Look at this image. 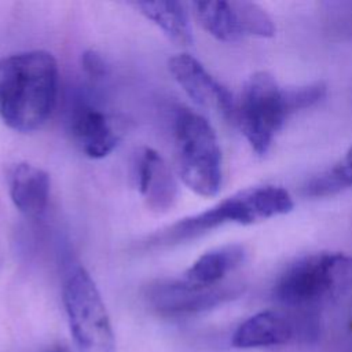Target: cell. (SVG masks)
Returning <instances> with one entry per match:
<instances>
[{"label":"cell","instance_id":"obj_1","mask_svg":"<svg viewBox=\"0 0 352 352\" xmlns=\"http://www.w3.org/2000/svg\"><path fill=\"white\" fill-rule=\"evenodd\" d=\"M59 70L52 54L30 50L0 58V117L16 132L40 129L58 96Z\"/></svg>","mask_w":352,"mask_h":352},{"label":"cell","instance_id":"obj_2","mask_svg":"<svg viewBox=\"0 0 352 352\" xmlns=\"http://www.w3.org/2000/svg\"><path fill=\"white\" fill-rule=\"evenodd\" d=\"M326 94L323 81L286 88L270 73L257 72L242 87L235 104V122L252 150L265 155L286 120L298 110L315 106Z\"/></svg>","mask_w":352,"mask_h":352},{"label":"cell","instance_id":"obj_3","mask_svg":"<svg viewBox=\"0 0 352 352\" xmlns=\"http://www.w3.org/2000/svg\"><path fill=\"white\" fill-rule=\"evenodd\" d=\"M294 208L290 192L274 184L248 187L210 208L180 219L150 235L148 246H169L195 239L226 224H253L289 213Z\"/></svg>","mask_w":352,"mask_h":352},{"label":"cell","instance_id":"obj_4","mask_svg":"<svg viewBox=\"0 0 352 352\" xmlns=\"http://www.w3.org/2000/svg\"><path fill=\"white\" fill-rule=\"evenodd\" d=\"M173 143L176 170L183 183L201 197L217 195L223 182V157L210 122L188 107L177 109Z\"/></svg>","mask_w":352,"mask_h":352},{"label":"cell","instance_id":"obj_5","mask_svg":"<svg viewBox=\"0 0 352 352\" xmlns=\"http://www.w3.org/2000/svg\"><path fill=\"white\" fill-rule=\"evenodd\" d=\"M351 279V256L340 252L309 253L280 272L272 296L289 309L305 311L338 293Z\"/></svg>","mask_w":352,"mask_h":352},{"label":"cell","instance_id":"obj_6","mask_svg":"<svg viewBox=\"0 0 352 352\" xmlns=\"http://www.w3.org/2000/svg\"><path fill=\"white\" fill-rule=\"evenodd\" d=\"M62 300L80 352L116 351V336L104 301L82 265L76 264L67 270L62 283Z\"/></svg>","mask_w":352,"mask_h":352},{"label":"cell","instance_id":"obj_7","mask_svg":"<svg viewBox=\"0 0 352 352\" xmlns=\"http://www.w3.org/2000/svg\"><path fill=\"white\" fill-rule=\"evenodd\" d=\"M191 7L202 28L224 43L248 36L267 38L276 32L270 14L252 1H194Z\"/></svg>","mask_w":352,"mask_h":352},{"label":"cell","instance_id":"obj_8","mask_svg":"<svg viewBox=\"0 0 352 352\" xmlns=\"http://www.w3.org/2000/svg\"><path fill=\"white\" fill-rule=\"evenodd\" d=\"M241 292V285L220 283L216 286H201L180 278L153 282L148 285L144 297L157 314L182 316L214 308L235 298Z\"/></svg>","mask_w":352,"mask_h":352},{"label":"cell","instance_id":"obj_9","mask_svg":"<svg viewBox=\"0 0 352 352\" xmlns=\"http://www.w3.org/2000/svg\"><path fill=\"white\" fill-rule=\"evenodd\" d=\"M315 322L304 311L265 309L245 319L234 331L231 344L239 349H257L308 340Z\"/></svg>","mask_w":352,"mask_h":352},{"label":"cell","instance_id":"obj_10","mask_svg":"<svg viewBox=\"0 0 352 352\" xmlns=\"http://www.w3.org/2000/svg\"><path fill=\"white\" fill-rule=\"evenodd\" d=\"M168 69L194 103L217 113L227 121H235L236 102L232 94L198 59L190 54H177L169 59Z\"/></svg>","mask_w":352,"mask_h":352},{"label":"cell","instance_id":"obj_11","mask_svg":"<svg viewBox=\"0 0 352 352\" xmlns=\"http://www.w3.org/2000/svg\"><path fill=\"white\" fill-rule=\"evenodd\" d=\"M67 126L74 144L92 160L107 157L120 142V132L111 117L85 98L72 102Z\"/></svg>","mask_w":352,"mask_h":352},{"label":"cell","instance_id":"obj_12","mask_svg":"<svg viewBox=\"0 0 352 352\" xmlns=\"http://www.w3.org/2000/svg\"><path fill=\"white\" fill-rule=\"evenodd\" d=\"M133 177L146 206L154 213L168 212L177 198V183L165 158L151 147H140L133 160Z\"/></svg>","mask_w":352,"mask_h":352},{"label":"cell","instance_id":"obj_13","mask_svg":"<svg viewBox=\"0 0 352 352\" xmlns=\"http://www.w3.org/2000/svg\"><path fill=\"white\" fill-rule=\"evenodd\" d=\"M8 194L14 206L26 217H40L48 205L51 180L37 165L16 162L7 172Z\"/></svg>","mask_w":352,"mask_h":352},{"label":"cell","instance_id":"obj_14","mask_svg":"<svg viewBox=\"0 0 352 352\" xmlns=\"http://www.w3.org/2000/svg\"><path fill=\"white\" fill-rule=\"evenodd\" d=\"M246 258V249L239 243H230L202 253L184 272L183 278L201 286L224 283L227 275L235 271Z\"/></svg>","mask_w":352,"mask_h":352},{"label":"cell","instance_id":"obj_15","mask_svg":"<svg viewBox=\"0 0 352 352\" xmlns=\"http://www.w3.org/2000/svg\"><path fill=\"white\" fill-rule=\"evenodd\" d=\"M132 6L173 43L179 45L192 43L190 16L184 4L179 1H135Z\"/></svg>","mask_w":352,"mask_h":352},{"label":"cell","instance_id":"obj_16","mask_svg":"<svg viewBox=\"0 0 352 352\" xmlns=\"http://www.w3.org/2000/svg\"><path fill=\"white\" fill-rule=\"evenodd\" d=\"M352 187V146L330 168L311 177L302 192L311 198H323L338 194Z\"/></svg>","mask_w":352,"mask_h":352},{"label":"cell","instance_id":"obj_17","mask_svg":"<svg viewBox=\"0 0 352 352\" xmlns=\"http://www.w3.org/2000/svg\"><path fill=\"white\" fill-rule=\"evenodd\" d=\"M81 67L84 73L92 80H102L109 73L104 58L95 50H87L81 54Z\"/></svg>","mask_w":352,"mask_h":352},{"label":"cell","instance_id":"obj_18","mask_svg":"<svg viewBox=\"0 0 352 352\" xmlns=\"http://www.w3.org/2000/svg\"><path fill=\"white\" fill-rule=\"evenodd\" d=\"M0 265H1V254H0Z\"/></svg>","mask_w":352,"mask_h":352}]
</instances>
